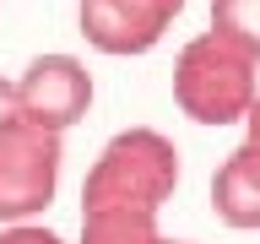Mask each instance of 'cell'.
Instances as JSON below:
<instances>
[{
	"label": "cell",
	"mask_w": 260,
	"mask_h": 244,
	"mask_svg": "<svg viewBox=\"0 0 260 244\" xmlns=\"http://www.w3.org/2000/svg\"><path fill=\"white\" fill-rule=\"evenodd\" d=\"M179 146L152 125L114 130L81 179V211H152L157 217L179 190Z\"/></svg>",
	"instance_id": "cell-1"
},
{
	"label": "cell",
	"mask_w": 260,
	"mask_h": 244,
	"mask_svg": "<svg viewBox=\"0 0 260 244\" xmlns=\"http://www.w3.org/2000/svg\"><path fill=\"white\" fill-rule=\"evenodd\" d=\"M260 93V60L222 33H201L174 60V103L195 125H239Z\"/></svg>",
	"instance_id": "cell-2"
},
{
	"label": "cell",
	"mask_w": 260,
	"mask_h": 244,
	"mask_svg": "<svg viewBox=\"0 0 260 244\" xmlns=\"http://www.w3.org/2000/svg\"><path fill=\"white\" fill-rule=\"evenodd\" d=\"M65 168V136L27 125L22 114L0 125V223H38L54 206Z\"/></svg>",
	"instance_id": "cell-3"
},
{
	"label": "cell",
	"mask_w": 260,
	"mask_h": 244,
	"mask_svg": "<svg viewBox=\"0 0 260 244\" xmlns=\"http://www.w3.org/2000/svg\"><path fill=\"white\" fill-rule=\"evenodd\" d=\"M92 93H98V87H92L87 60L65 54V49L32 54L27 71L16 76V114H22L27 125H44V130H54V136H65L71 125L87 119Z\"/></svg>",
	"instance_id": "cell-4"
},
{
	"label": "cell",
	"mask_w": 260,
	"mask_h": 244,
	"mask_svg": "<svg viewBox=\"0 0 260 244\" xmlns=\"http://www.w3.org/2000/svg\"><path fill=\"white\" fill-rule=\"evenodd\" d=\"M184 0H76V27L98 54H146L179 22Z\"/></svg>",
	"instance_id": "cell-5"
},
{
	"label": "cell",
	"mask_w": 260,
	"mask_h": 244,
	"mask_svg": "<svg viewBox=\"0 0 260 244\" xmlns=\"http://www.w3.org/2000/svg\"><path fill=\"white\" fill-rule=\"evenodd\" d=\"M211 211H217V223L239 228V233L260 228V152L249 141H239L217 163V174H211Z\"/></svg>",
	"instance_id": "cell-6"
},
{
	"label": "cell",
	"mask_w": 260,
	"mask_h": 244,
	"mask_svg": "<svg viewBox=\"0 0 260 244\" xmlns=\"http://www.w3.org/2000/svg\"><path fill=\"white\" fill-rule=\"evenodd\" d=\"M152 211H81V244H162Z\"/></svg>",
	"instance_id": "cell-7"
},
{
	"label": "cell",
	"mask_w": 260,
	"mask_h": 244,
	"mask_svg": "<svg viewBox=\"0 0 260 244\" xmlns=\"http://www.w3.org/2000/svg\"><path fill=\"white\" fill-rule=\"evenodd\" d=\"M211 33L233 38L260 60V0H211Z\"/></svg>",
	"instance_id": "cell-8"
},
{
	"label": "cell",
	"mask_w": 260,
	"mask_h": 244,
	"mask_svg": "<svg viewBox=\"0 0 260 244\" xmlns=\"http://www.w3.org/2000/svg\"><path fill=\"white\" fill-rule=\"evenodd\" d=\"M0 244H65V239L44 223H6L0 228Z\"/></svg>",
	"instance_id": "cell-9"
},
{
	"label": "cell",
	"mask_w": 260,
	"mask_h": 244,
	"mask_svg": "<svg viewBox=\"0 0 260 244\" xmlns=\"http://www.w3.org/2000/svg\"><path fill=\"white\" fill-rule=\"evenodd\" d=\"M239 125H244V141H249V146L260 152V93H255V103H249V114H244Z\"/></svg>",
	"instance_id": "cell-10"
},
{
	"label": "cell",
	"mask_w": 260,
	"mask_h": 244,
	"mask_svg": "<svg viewBox=\"0 0 260 244\" xmlns=\"http://www.w3.org/2000/svg\"><path fill=\"white\" fill-rule=\"evenodd\" d=\"M6 119H16V81L11 76H0V125Z\"/></svg>",
	"instance_id": "cell-11"
},
{
	"label": "cell",
	"mask_w": 260,
	"mask_h": 244,
	"mask_svg": "<svg viewBox=\"0 0 260 244\" xmlns=\"http://www.w3.org/2000/svg\"><path fill=\"white\" fill-rule=\"evenodd\" d=\"M162 244H190V239H162Z\"/></svg>",
	"instance_id": "cell-12"
}]
</instances>
